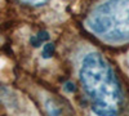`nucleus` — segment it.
Returning a JSON list of instances; mask_svg holds the SVG:
<instances>
[{
	"label": "nucleus",
	"instance_id": "obj_1",
	"mask_svg": "<svg viewBox=\"0 0 129 116\" xmlns=\"http://www.w3.org/2000/svg\"><path fill=\"white\" fill-rule=\"evenodd\" d=\"M80 80L97 116H117L121 110V90L111 66L100 53L84 57Z\"/></svg>",
	"mask_w": 129,
	"mask_h": 116
},
{
	"label": "nucleus",
	"instance_id": "obj_2",
	"mask_svg": "<svg viewBox=\"0 0 129 116\" xmlns=\"http://www.w3.org/2000/svg\"><path fill=\"white\" fill-rule=\"evenodd\" d=\"M88 27L109 41L129 40V0H109L89 16Z\"/></svg>",
	"mask_w": 129,
	"mask_h": 116
},
{
	"label": "nucleus",
	"instance_id": "obj_3",
	"mask_svg": "<svg viewBox=\"0 0 129 116\" xmlns=\"http://www.w3.org/2000/svg\"><path fill=\"white\" fill-rule=\"evenodd\" d=\"M47 111L50 116H64V113H66V108L61 104V102L56 99L47 101Z\"/></svg>",
	"mask_w": 129,
	"mask_h": 116
},
{
	"label": "nucleus",
	"instance_id": "obj_4",
	"mask_svg": "<svg viewBox=\"0 0 129 116\" xmlns=\"http://www.w3.org/2000/svg\"><path fill=\"white\" fill-rule=\"evenodd\" d=\"M48 40H49V34L47 32V31H40V32H38L36 35H34L30 39V43H31L32 47L38 48L41 44H45Z\"/></svg>",
	"mask_w": 129,
	"mask_h": 116
},
{
	"label": "nucleus",
	"instance_id": "obj_5",
	"mask_svg": "<svg viewBox=\"0 0 129 116\" xmlns=\"http://www.w3.org/2000/svg\"><path fill=\"white\" fill-rule=\"evenodd\" d=\"M54 44H52V43H47L44 44V48H43V57L44 58H50L53 54H54Z\"/></svg>",
	"mask_w": 129,
	"mask_h": 116
},
{
	"label": "nucleus",
	"instance_id": "obj_6",
	"mask_svg": "<svg viewBox=\"0 0 129 116\" xmlns=\"http://www.w3.org/2000/svg\"><path fill=\"white\" fill-rule=\"evenodd\" d=\"M25 3H28V4H34V5H43L45 4L48 0H22Z\"/></svg>",
	"mask_w": 129,
	"mask_h": 116
},
{
	"label": "nucleus",
	"instance_id": "obj_7",
	"mask_svg": "<svg viewBox=\"0 0 129 116\" xmlns=\"http://www.w3.org/2000/svg\"><path fill=\"white\" fill-rule=\"evenodd\" d=\"M64 90L69 92V93H74L75 90H76V87H75L72 83H66L64 84Z\"/></svg>",
	"mask_w": 129,
	"mask_h": 116
}]
</instances>
